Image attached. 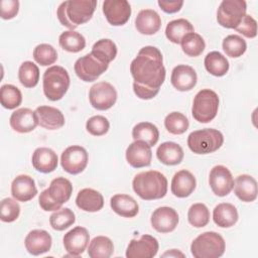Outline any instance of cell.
I'll list each match as a JSON object with an SVG mask.
<instances>
[{
	"label": "cell",
	"instance_id": "6da1fadb",
	"mask_svg": "<svg viewBox=\"0 0 258 258\" xmlns=\"http://www.w3.org/2000/svg\"><path fill=\"white\" fill-rule=\"evenodd\" d=\"M130 73L134 80L133 91L142 100L154 98L165 80L161 51L152 45L142 47L131 61Z\"/></svg>",
	"mask_w": 258,
	"mask_h": 258
},
{
	"label": "cell",
	"instance_id": "7a4b0ae2",
	"mask_svg": "<svg viewBox=\"0 0 258 258\" xmlns=\"http://www.w3.org/2000/svg\"><path fill=\"white\" fill-rule=\"evenodd\" d=\"M96 0H69L60 3L56 16L61 25L75 30L79 25L88 22L96 9Z\"/></svg>",
	"mask_w": 258,
	"mask_h": 258
},
{
	"label": "cell",
	"instance_id": "3957f363",
	"mask_svg": "<svg viewBox=\"0 0 258 258\" xmlns=\"http://www.w3.org/2000/svg\"><path fill=\"white\" fill-rule=\"evenodd\" d=\"M132 187L142 200H159L164 198L167 192V179L157 170L142 171L134 176Z\"/></svg>",
	"mask_w": 258,
	"mask_h": 258
},
{
	"label": "cell",
	"instance_id": "277c9868",
	"mask_svg": "<svg viewBox=\"0 0 258 258\" xmlns=\"http://www.w3.org/2000/svg\"><path fill=\"white\" fill-rule=\"evenodd\" d=\"M72 192V182L64 177H56L51 180L48 188L40 192L38 198L39 206L45 212L57 211L70 200Z\"/></svg>",
	"mask_w": 258,
	"mask_h": 258
},
{
	"label": "cell",
	"instance_id": "5b68a950",
	"mask_svg": "<svg viewBox=\"0 0 258 258\" xmlns=\"http://www.w3.org/2000/svg\"><path fill=\"white\" fill-rule=\"evenodd\" d=\"M70 83V76L64 68L60 66L49 67L42 77L44 96L50 101L60 100L68 92Z\"/></svg>",
	"mask_w": 258,
	"mask_h": 258
},
{
	"label": "cell",
	"instance_id": "8992f818",
	"mask_svg": "<svg viewBox=\"0 0 258 258\" xmlns=\"http://www.w3.org/2000/svg\"><path fill=\"white\" fill-rule=\"evenodd\" d=\"M226 249L224 238L213 231L199 235L190 245V252L195 258H218Z\"/></svg>",
	"mask_w": 258,
	"mask_h": 258
},
{
	"label": "cell",
	"instance_id": "52a82bcc",
	"mask_svg": "<svg viewBox=\"0 0 258 258\" xmlns=\"http://www.w3.org/2000/svg\"><path fill=\"white\" fill-rule=\"evenodd\" d=\"M224 143L223 134L213 128L191 132L187 137V146L196 154H208L217 151Z\"/></svg>",
	"mask_w": 258,
	"mask_h": 258
},
{
	"label": "cell",
	"instance_id": "ba28073f",
	"mask_svg": "<svg viewBox=\"0 0 258 258\" xmlns=\"http://www.w3.org/2000/svg\"><path fill=\"white\" fill-rule=\"evenodd\" d=\"M219 97L217 93L210 89H203L195 96L191 114L200 123L211 122L218 113Z\"/></svg>",
	"mask_w": 258,
	"mask_h": 258
},
{
	"label": "cell",
	"instance_id": "9c48e42d",
	"mask_svg": "<svg viewBox=\"0 0 258 258\" xmlns=\"http://www.w3.org/2000/svg\"><path fill=\"white\" fill-rule=\"evenodd\" d=\"M247 4L244 0H224L217 11V21L225 28L235 29L246 15Z\"/></svg>",
	"mask_w": 258,
	"mask_h": 258
},
{
	"label": "cell",
	"instance_id": "30bf717a",
	"mask_svg": "<svg viewBox=\"0 0 258 258\" xmlns=\"http://www.w3.org/2000/svg\"><path fill=\"white\" fill-rule=\"evenodd\" d=\"M109 64L101 61L92 53L79 57L74 66V70L79 79L84 82H94L108 70Z\"/></svg>",
	"mask_w": 258,
	"mask_h": 258
},
{
	"label": "cell",
	"instance_id": "8fae6325",
	"mask_svg": "<svg viewBox=\"0 0 258 258\" xmlns=\"http://www.w3.org/2000/svg\"><path fill=\"white\" fill-rule=\"evenodd\" d=\"M91 105L100 111H105L113 107L117 101L116 89L108 82H98L89 91Z\"/></svg>",
	"mask_w": 258,
	"mask_h": 258
},
{
	"label": "cell",
	"instance_id": "7c38bea8",
	"mask_svg": "<svg viewBox=\"0 0 258 258\" xmlns=\"http://www.w3.org/2000/svg\"><path fill=\"white\" fill-rule=\"evenodd\" d=\"M88 161V152L80 145H72L66 148L60 156L61 167L70 174H79L84 171Z\"/></svg>",
	"mask_w": 258,
	"mask_h": 258
},
{
	"label": "cell",
	"instance_id": "4fadbf2b",
	"mask_svg": "<svg viewBox=\"0 0 258 258\" xmlns=\"http://www.w3.org/2000/svg\"><path fill=\"white\" fill-rule=\"evenodd\" d=\"M102 9L107 21L113 26L124 25L131 15V6L126 0H106Z\"/></svg>",
	"mask_w": 258,
	"mask_h": 258
},
{
	"label": "cell",
	"instance_id": "5bb4252c",
	"mask_svg": "<svg viewBox=\"0 0 258 258\" xmlns=\"http://www.w3.org/2000/svg\"><path fill=\"white\" fill-rule=\"evenodd\" d=\"M159 244L156 238L144 234L139 239H132L126 250L127 258H152L157 254Z\"/></svg>",
	"mask_w": 258,
	"mask_h": 258
},
{
	"label": "cell",
	"instance_id": "9a60e30c",
	"mask_svg": "<svg viewBox=\"0 0 258 258\" xmlns=\"http://www.w3.org/2000/svg\"><path fill=\"white\" fill-rule=\"evenodd\" d=\"M209 183L216 196L226 197L234 187V178L226 166L216 165L210 171Z\"/></svg>",
	"mask_w": 258,
	"mask_h": 258
},
{
	"label": "cell",
	"instance_id": "2e32d148",
	"mask_svg": "<svg viewBox=\"0 0 258 258\" xmlns=\"http://www.w3.org/2000/svg\"><path fill=\"white\" fill-rule=\"evenodd\" d=\"M90 241V234L84 227L77 226L64 234L62 238L66 251L72 256H79L84 253Z\"/></svg>",
	"mask_w": 258,
	"mask_h": 258
},
{
	"label": "cell",
	"instance_id": "e0dca14e",
	"mask_svg": "<svg viewBox=\"0 0 258 258\" xmlns=\"http://www.w3.org/2000/svg\"><path fill=\"white\" fill-rule=\"evenodd\" d=\"M178 214L170 207H159L151 215V226L159 233L172 232L178 224Z\"/></svg>",
	"mask_w": 258,
	"mask_h": 258
},
{
	"label": "cell",
	"instance_id": "ac0fdd59",
	"mask_svg": "<svg viewBox=\"0 0 258 258\" xmlns=\"http://www.w3.org/2000/svg\"><path fill=\"white\" fill-rule=\"evenodd\" d=\"M126 160L134 168L149 166L152 159L151 147L140 140H136L129 144L126 149Z\"/></svg>",
	"mask_w": 258,
	"mask_h": 258
},
{
	"label": "cell",
	"instance_id": "d6986e66",
	"mask_svg": "<svg viewBox=\"0 0 258 258\" xmlns=\"http://www.w3.org/2000/svg\"><path fill=\"white\" fill-rule=\"evenodd\" d=\"M52 243L51 236L48 232L41 229L30 231L24 240L27 252L31 255H41L50 250Z\"/></svg>",
	"mask_w": 258,
	"mask_h": 258
},
{
	"label": "cell",
	"instance_id": "ffe728a7",
	"mask_svg": "<svg viewBox=\"0 0 258 258\" xmlns=\"http://www.w3.org/2000/svg\"><path fill=\"white\" fill-rule=\"evenodd\" d=\"M197 81L198 76L196 71L187 64H178L171 72L170 82L177 91H190L197 85Z\"/></svg>",
	"mask_w": 258,
	"mask_h": 258
},
{
	"label": "cell",
	"instance_id": "44dd1931",
	"mask_svg": "<svg viewBox=\"0 0 258 258\" xmlns=\"http://www.w3.org/2000/svg\"><path fill=\"white\" fill-rule=\"evenodd\" d=\"M9 123L14 131L18 133H28L36 128L38 120L35 111L29 108H20L11 114Z\"/></svg>",
	"mask_w": 258,
	"mask_h": 258
},
{
	"label": "cell",
	"instance_id": "7402d4cb",
	"mask_svg": "<svg viewBox=\"0 0 258 258\" xmlns=\"http://www.w3.org/2000/svg\"><path fill=\"white\" fill-rule=\"evenodd\" d=\"M11 195L19 202H28L37 195L34 179L26 174L17 175L11 183Z\"/></svg>",
	"mask_w": 258,
	"mask_h": 258
},
{
	"label": "cell",
	"instance_id": "603a6c76",
	"mask_svg": "<svg viewBox=\"0 0 258 258\" xmlns=\"http://www.w3.org/2000/svg\"><path fill=\"white\" fill-rule=\"evenodd\" d=\"M38 125L47 130H57L64 123V116L60 110L50 106H39L35 109Z\"/></svg>",
	"mask_w": 258,
	"mask_h": 258
},
{
	"label": "cell",
	"instance_id": "cb8c5ba5",
	"mask_svg": "<svg viewBox=\"0 0 258 258\" xmlns=\"http://www.w3.org/2000/svg\"><path fill=\"white\" fill-rule=\"evenodd\" d=\"M197 185V180L194 174L186 170L181 169L177 171L171 180V192L177 198H186L192 194Z\"/></svg>",
	"mask_w": 258,
	"mask_h": 258
},
{
	"label": "cell",
	"instance_id": "d4e9b609",
	"mask_svg": "<svg viewBox=\"0 0 258 258\" xmlns=\"http://www.w3.org/2000/svg\"><path fill=\"white\" fill-rule=\"evenodd\" d=\"M34 169L41 173L52 172L57 167L58 158L56 153L47 147H38L34 150L31 158Z\"/></svg>",
	"mask_w": 258,
	"mask_h": 258
},
{
	"label": "cell",
	"instance_id": "484cf974",
	"mask_svg": "<svg viewBox=\"0 0 258 258\" xmlns=\"http://www.w3.org/2000/svg\"><path fill=\"white\" fill-rule=\"evenodd\" d=\"M135 27L141 34L152 35L160 29L161 18L155 10L143 9L135 18Z\"/></svg>",
	"mask_w": 258,
	"mask_h": 258
},
{
	"label": "cell",
	"instance_id": "4316f807",
	"mask_svg": "<svg viewBox=\"0 0 258 258\" xmlns=\"http://www.w3.org/2000/svg\"><path fill=\"white\" fill-rule=\"evenodd\" d=\"M234 192L245 203L254 202L257 198V181L249 174H241L234 180Z\"/></svg>",
	"mask_w": 258,
	"mask_h": 258
},
{
	"label": "cell",
	"instance_id": "83f0119b",
	"mask_svg": "<svg viewBox=\"0 0 258 258\" xmlns=\"http://www.w3.org/2000/svg\"><path fill=\"white\" fill-rule=\"evenodd\" d=\"M76 204L78 208L85 212L95 213L104 207V198L96 189L83 188L77 195Z\"/></svg>",
	"mask_w": 258,
	"mask_h": 258
},
{
	"label": "cell",
	"instance_id": "f1b7e54d",
	"mask_svg": "<svg viewBox=\"0 0 258 258\" xmlns=\"http://www.w3.org/2000/svg\"><path fill=\"white\" fill-rule=\"evenodd\" d=\"M111 209L119 216L124 218H133L139 212L137 202L128 195L117 194L110 200Z\"/></svg>",
	"mask_w": 258,
	"mask_h": 258
},
{
	"label": "cell",
	"instance_id": "f546056e",
	"mask_svg": "<svg viewBox=\"0 0 258 258\" xmlns=\"http://www.w3.org/2000/svg\"><path fill=\"white\" fill-rule=\"evenodd\" d=\"M156 156L158 160L165 165H176L183 159V150L177 143L167 141L157 147Z\"/></svg>",
	"mask_w": 258,
	"mask_h": 258
},
{
	"label": "cell",
	"instance_id": "4dcf8cb0",
	"mask_svg": "<svg viewBox=\"0 0 258 258\" xmlns=\"http://www.w3.org/2000/svg\"><path fill=\"white\" fill-rule=\"evenodd\" d=\"M239 215L236 207L230 203H221L213 211V220L221 228H230L238 221Z\"/></svg>",
	"mask_w": 258,
	"mask_h": 258
},
{
	"label": "cell",
	"instance_id": "1f68e13d",
	"mask_svg": "<svg viewBox=\"0 0 258 258\" xmlns=\"http://www.w3.org/2000/svg\"><path fill=\"white\" fill-rule=\"evenodd\" d=\"M191 32H195V28L192 24L184 18H179L168 22L165 28L166 38L172 43L176 44L180 43L182 38Z\"/></svg>",
	"mask_w": 258,
	"mask_h": 258
},
{
	"label": "cell",
	"instance_id": "d6a6232c",
	"mask_svg": "<svg viewBox=\"0 0 258 258\" xmlns=\"http://www.w3.org/2000/svg\"><path fill=\"white\" fill-rule=\"evenodd\" d=\"M132 137L134 141L140 140L152 147L159 139V131L158 128L150 122H140L133 127Z\"/></svg>",
	"mask_w": 258,
	"mask_h": 258
},
{
	"label": "cell",
	"instance_id": "836d02e7",
	"mask_svg": "<svg viewBox=\"0 0 258 258\" xmlns=\"http://www.w3.org/2000/svg\"><path fill=\"white\" fill-rule=\"evenodd\" d=\"M205 68L211 75L215 77H223L229 71V61L221 52L211 51L209 52L204 60Z\"/></svg>",
	"mask_w": 258,
	"mask_h": 258
},
{
	"label": "cell",
	"instance_id": "e575fe53",
	"mask_svg": "<svg viewBox=\"0 0 258 258\" xmlns=\"http://www.w3.org/2000/svg\"><path fill=\"white\" fill-rule=\"evenodd\" d=\"M114 252V245L110 238L105 236L95 237L89 244L88 255L91 258H109Z\"/></svg>",
	"mask_w": 258,
	"mask_h": 258
},
{
	"label": "cell",
	"instance_id": "d590c367",
	"mask_svg": "<svg viewBox=\"0 0 258 258\" xmlns=\"http://www.w3.org/2000/svg\"><path fill=\"white\" fill-rule=\"evenodd\" d=\"M91 53L105 63H110L117 55V45L109 38H102L94 43Z\"/></svg>",
	"mask_w": 258,
	"mask_h": 258
},
{
	"label": "cell",
	"instance_id": "8d00e7d4",
	"mask_svg": "<svg viewBox=\"0 0 258 258\" xmlns=\"http://www.w3.org/2000/svg\"><path fill=\"white\" fill-rule=\"evenodd\" d=\"M58 43L62 49L76 53L85 48L86 39L81 33L75 30H68L59 35Z\"/></svg>",
	"mask_w": 258,
	"mask_h": 258
},
{
	"label": "cell",
	"instance_id": "74e56055",
	"mask_svg": "<svg viewBox=\"0 0 258 258\" xmlns=\"http://www.w3.org/2000/svg\"><path fill=\"white\" fill-rule=\"evenodd\" d=\"M18 79L25 88H34L39 81L38 67L30 60L22 62L18 70Z\"/></svg>",
	"mask_w": 258,
	"mask_h": 258
},
{
	"label": "cell",
	"instance_id": "f35d334b",
	"mask_svg": "<svg viewBox=\"0 0 258 258\" xmlns=\"http://www.w3.org/2000/svg\"><path fill=\"white\" fill-rule=\"evenodd\" d=\"M0 102L5 109H15L20 106L22 102V94L20 90L13 85H3L0 89Z\"/></svg>",
	"mask_w": 258,
	"mask_h": 258
},
{
	"label": "cell",
	"instance_id": "ab89813d",
	"mask_svg": "<svg viewBox=\"0 0 258 258\" xmlns=\"http://www.w3.org/2000/svg\"><path fill=\"white\" fill-rule=\"evenodd\" d=\"M76 222L75 213L69 209L63 208L54 211L49 217V224L53 230L63 231L70 228Z\"/></svg>",
	"mask_w": 258,
	"mask_h": 258
},
{
	"label": "cell",
	"instance_id": "60d3db41",
	"mask_svg": "<svg viewBox=\"0 0 258 258\" xmlns=\"http://www.w3.org/2000/svg\"><path fill=\"white\" fill-rule=\"evenodd\" d=\"M181 48H182V51L188 55V56H199L200 54H202V52L204 51L205 47H206V43H205V40L204 38L196 33V32H191V33H188L186 34L181 42Z\"/></svg>",
	"mask_w": 258,
	"mask_h": 258
},
{
	"label": "cell",
	"instance_id": "b9f144b4",
	"mask_svg": "<svg viewBox=\"0 0 258 258\" xmlns=\"http://www.w3.org/2000/svg\"><path fill=\"white\" fill-rule=\"evenodd\" d=\"M188 223L195 228H203L210 222V211L205 204L197 203L190 206L187 212Z\"/></svg>",
	"mask_w": 258,
	"mask_h": 258
},
{
	"label": "cell",
	"instance_id": "7bdbcfd3",
	"mask_svg": "<svg viewBox=\"0 0 258 258\" xmlns=\"http://www.w3.org/2000/svg\"><path fill=\"white\" fill-rule=\"evenodd\" d=\"M222 47L228 56L236 58L245 53L247 43L241 36L237 34H230L224 38Z\"/></svg>",
	"mask_w": 258,
	"mask_h": 258
},
{
	"label": "cell",
	"instance_id": "ee69618b",
	"mask_svg": "<svg viewBox=\"0 0 258 258\" xmlns=\"http://www.w3.org/2000/svg\"><path fill=\"white\" fill-rule=\"evenodd\" d=\"M166 130L173 135L183 134L189 126L188 119L180 112H171L164 119Z\"/></svg>",
	"mask_w": 258,
	"mask_h": 258
},
{
	"label": "cell",
	"instance_id": "f6af8a7d",
	"mask_svg": "<svg viewBox=\"0 0 258 258\" xmlns=\"http://www.w3.org/2000/svg\"><path fill=\"white\" fill-rule=\"evenodd\" d=\"M33 58L38 64L47 67L56 61L57 52L52 45L47 43H40L33 49Z\"/></svg>",
	"mask_w": 258,
	"mask_h": 258
},
{
	"label": "cell",
	"instance_id": "bcb514c9",
	"mask_svg": "<svg viewBox=\"0 0 258 258\" xmlns=\"http://www.w3.org/2000/svg\"><path fill=\"white\" fill-rule=\"evenodd\" d=\"M20 215V206L16 200L11 198H5L1 202L0 206V219L5 223H12Z\"/></svg>",
	"mask_w": 258,
	"mask_h": 258
},
{
	"label": "cell",
	"instance_id": "7dc6e473",
	"mask_svg": "<svg viewBox=\"0 0 258 258\" xmlns=\"http://www.w3.org/2000/svg\"><path fill=\"white\" fill-rule=\"evenodd\" d=\"M110 128L108 119L102 115H96L88 119L86 123L87 131L93 136L105 135Z\"/></svg>",
	"mask_w": 258,
	"mask_h": 258
},
{
	"label": "cell",
	"instance_id": "c3c4849f",
	"mask_svg": "<svg viewBox=\"0 0 258 258\" xmlns=\"http://www.w3.org/2000/svg\"><path fill=\"white\" fill-rule=\"evenodd\" d=\"M235 29L247 38H254L257 35V21L252 16L246 14Z\"/></svg>",
	"mask_w": 258,
	"mask_h": 258
},
{
	"label": "cell",
	"instance_id": "681fc988",
	"mask_svg": "<svg viewBox=\"0 0 258 258\" xmlns=\"http://www.w3.org/2000/svg\"><path fill=\"white\" fill-rule=\"evenodd\" d=\"M19 11V2L17 0L1 1V18L9 20L14 18Z\"/></svg>",
	"mask_w": 258,
	"mask_h": 258
},
{
	"label": "cell",
	"instance_id": "f907efd6",
	"mask_svg": "<svg viewBox=\"0 0 258 258\" xmlns=\"http://www.w3.org/2000/svg\"><path fill=\"white\" fill-rule=\"evenodd\" d=\"M158 6L161 8L162 11L165 13H175L180 10V8L183 5V1H161L159 0L157 2Z\"/></svg>",
	"mask_w": 258,
	"mask_h": 258
},
{
	"label": "cell",
	"instance_id": "816d5d0a",
	"mask_svg": "<svg viewBox=\"0 0 258 258\" xmlns=\"http://www.w3.org/2000/svg\"><path fill=\"white\" fill-rule=\"evenodd\" d=\"M161 256L162 257H184V254L182 252H180L179 250L171 249V250L164 252Z\"/></svg>",
	"mask_w": 258,
	"mask_h": 258
}]
</instances>
